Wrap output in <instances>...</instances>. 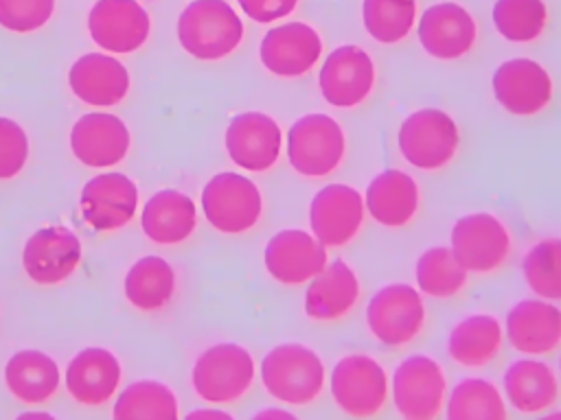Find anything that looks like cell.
<instances>
[{
  "label": "cell",
  "instance_id": "obj_18",
  "mask_svg": "<svg viewBox=\"0 0 561 420\" xmlns=\"http://www.w3.org/2000/svg\"><path fill=\"white\" fill-rule=\"evenodd\" d=\"M504 335L522 354H550L561 346V308L543 298L522 300L506 313Z\"/></svg>",
  "mask_w": 561,
  "mask_h": 420
},
{
  "label": "cell",
  "instance_id": "obj_9",
  "mask_svg": "<svg viewBox=\"0 0 561 420\" xmlns=\"http://www.w3.org/2000/svg\"><path fill=\"white\" fill-rule=\"evenodd\" d=\"M390 389L392 402L405 420H434L445 405L447 376L436 359L412 354L397 365Z\"/></svg>",
  "mask_w": 561,
  "mask_h": 420
},
{
  "label": "cell",
  "instance_id": "obj_33",
  "mask_svg": "<svg viewBox=\"0 0 561 420\" xmlns=\"http://www.w3.org/2000/svg\"><path fill=\"white\" fill-rule=\"evenodd\" d=\"M506 402L486 378H462L447 398L449 420H506Z\"/></svg>",
  "mask_w": 561,
  "mask_h": 420
},
{
  "label": "cell",
  "instance_id": "obj_7",
  "mask_svg": "<svg viewBox=\"0 0 561 420\" xmlns=\"http://www.w3.org/2000/svg\"><path fill=\"white\" fill-rule=\"evenodd\" d=\"M370 335L390 348L412 343L425 326V304L421 293L405 282L381 287L366 306Z\"/></svg>",
  "mask_w": 561,
  "mask_h": 420
},
{
  "label": "cell",
  "instance_id": "obj_27",
  "mask_svg": "<svg viewBox=\"0 0 561 420\" xmlns=\"http://www.w3.org/2000/svg\"><path fill=\"white\" fill-rule=\"evenodd\" d=\"M504 394L519 413H541L559 398L554 370L537 359H517L504 372Z\"/></svg>",
  "mask_w": 561,
  "mask_h": 420
},
{
  "label": "cell",
  "instance_id": "obj_13",
  "mask_svg": "<svg viewBox=\"0 0 561 420\" xmlns=\"http://www.w3.org/2000/svg\"><path fill=\"white\" fill-rule=\"evenodd\" d=\"M366 214L364 197L348 184L322 186L309 206L311 234L324 247H344L362 230Z\"/></svg>",
  "mask_w": 561,
  "mask_h": 420
},
{
  "label": "cell",
  "instance_id": "obj_17",
  "mask_svg": "<svg viewBox=\"0 0 561 420\" xmlns=\"http://www.w3.org/2000/svg\"><path fill=\"white\" fill-rule=\"evenodd\" d=\"M423 50L443 61L465 57L478 37L473 15L458 2H438L423 11L416 26Z\"/></svg>",
  "mask_w": 561,
  "mask_h": 420
},
{
  "label": "cell",
  "instance_id": "obj_42",
  "mask_svg": "<svg viewBox=\"0 0 561 420\" xmlns=\"http://www.w3.org/2000/svg\"><path fill=\"white\" fill-rule=\"evenodd\" d=\"M256 418H283V420H294L296 416L289 409H263L256 413Z\"/></svg>",
  "mask_w": 561,
  "mask_h": 420
},
{
  "label": "cell",
  "instance_id": "obj_39",
  "mask_svg": "<svg viewBox=\"0 0 561 420\" xmlns=\"http://www.w3.org/2000/svg\"><path fill=\"white\" fill-rule=\"evenodd\" d=\"M28 155V140L24 129L11 118L0 116V179L18 175Z\"/></svg>",
  "mask_w": 561,
  "mask_h": 420
},
{
  "label": "cell",
  "instance_id": "obj_8",
  "mask_svg": "<svg viewBox=\"0 0 561 420\" xmlns=\"http://www.w3.org/2000/svg\"><path fill=\"white\" fill-rule=\"evenodd\" d=\"M254 381V359L239 343L206 348L193 365V387L206 402H234Z\"/></svg>",
  "mask_w": 561,
  "mask_h": 420
},
{
  "label": "cell",
  "instance_id": "obj_41",
  "mask_svg": "<svg viewBox=\"0 0 561 420\" xmlns=\"http://www.w3.org/2000/svg\"><path fill=\"white\" fill-rule=\"evenodd\" d=\"M186 418H188V420H193V418H219V420H230L232 416L226 413V411H219V409H197V411H191Z\"/></svg>",
  "mask_w": 561,
  "mask_h": 420
},
{
  "label": "cell",
  "instance_id": "obj_21",
  "mask_svg": "<svg viewBox=\"0 0 561 420\" xmlns=\"http://www.w3.org/2000/svg\"><path fill=\"white\" fill-rule=\"evenodd\" d=\"M136 206V184L123 173L96 175L81 190L83 219L99 232L118 230L129 223Z\"/></svg>",
  "mask_w": 561,
  "mask_h": 420
},
{
  "label": "cell",
  "instance_id": "obj_2",
  "mask_svg": "<svg viewBox=\"0 0 561 420\" xmlns=\"http://www.w3.org/2000/svg\"><path fill=\"white\" fill-rule=\"evenodd\" d=\"M182 48L202 61H217L237 50L243 22L226 0H193L178 18Z\"/></svg>",
  "mask_w": 561,
  "mask_h": 420
},
{
  "label": "cell",
  "instance_id": "obj_36",
  "mask_svg": "<svg viewBox=\"0 0 561 420\" xmlns=\"http://www.w3.org/2000/svg\"><path fill=\"white\" fill-rule=\"evenodd\" d=\"M416 20V0H364L362 22L366 33L379 44L405 39Z\"/></svg>",
  "mask_w": 561,
  "mask_h": 420
},
{
  "label": "cell",
  "instance_id": "obj_16",
  "mask_svg": "<svg viewBox=\"0 0 561 420\" xmlns=\"http://www.w3.org/2000/svg\"><path fill=\"white\" fill-rule=\"evenodd\" d=\"M263 262L276 282L305 284L324 269L329 254L313 234L298 228H285L267 241Z\"/></svg>",
  "mask_w": 561,
  "mask_h": 420
},
{
  "label": "cell",
  "instance_id": "obj_37",
  "mask_svg": "<svg viewBox=\"0 0 561 420\" xmlns=\"http://www.w3.org/2000/svg\"><path fill=\"white\" fill-rule=\"evenodd\" d=\"M522 273L537 298L561 302V238L537 241L522 260Z\"/></svg>",
  "mask_w": 561,
  "mask_h": 420
},
{
  "label": "cell",
  "instance_id": "obj_6",
  "mask_svg": "<svg viewBox=\"0 0 561 420\" xmlns=\"http://www.w3.org/2000/svg\"><path fill=\"white\" fill-rule=\"evenodd\" d=\"M202 210L208 223L224 234H241L256 225L263 212L259 186L239 173L213 175L202 190Z\"/></svg>",
  "mask_w": 561,
  "mask_h": 420
},
{
  "label": "cell",
  "instance_id": "obj_1",
  "mask_svg": "<svg viewBox=\"0 0 561 420\" xmlns=\"http://www.w3.org/2000/svg\"><path fill=\"white\" fill-rule=\"evenodd\" d=\"M265 392L291 407L311 405L324 389L327 372L318 352L305 343L289 341L272 348L261 361Z\"/></svg>",
  "mask_w": 561,
  "mask_h": 420
},
{
  "label": "cell",
  "instance_id": "obj_26",
  "mask_svg": "<svg viewBox=\"0 0 561 420\" xmlns=\"http://www.w3.org/2000/svg\"><path fill=\"white\" fill-rule=\"evenodd\" d=\"M121 381L118 359L105 348L81 350L66 370V387L81 405L96 407L112 398Z\"/></svg>",
  "mask_w": 561,
  "mask_h": 420
},
{
  "label": "cell",
  "instance_id": "obj_35",
  "mask_svg": "<svg viewBox=\"0 0 561 420\" xmlns=\"http://www.w3.org/2000/svg\"><path fill=\"white\" fill-rule=\"evenodd\" d=\"M491 18L504 39L528 44L543 33L548 7L543 0H495Z\"/></svg>",
  "mask_w": 561,
  "mask_h": 420
},
{
  "label": "cell",
  "instance_id": "obj_38",
  "mask_svg": "<svg viewBox=\"0 0 561 420\" xmlns=\"http://www.w3.org/2000/svg\"><path fill=\"white\" fill-rule=\"evenodd\" d=\"M55 11V0H0V26L31 33L44 26Z\"/></svg>",
  "mask_w": 561,
  "mask_h": 420
},
{
  "label": "cell",
  "instance_id": "obj_19",
  "mask_svg": "<svg viewBox=\"0 0 561 420\" xmlns=\"http://www.w3.org/2000/svg\"><path fill=\"white\" fill-rule=\"evenodd\" d=\"M81 260V243L64 225H48L28 236L22 265L26 276L37 284H57L66 280Z\"/></svg>",
  "mask_w": 561,
  "mask_h": 420
},
{
  "label": "cell",
  "instance_id": "obj_20",
  "mask_svg": "<svg viewBox=\"0 0 561 420\" xmlns=\"http://www.w3.org/2000/svg\"><path fill=\"white\" fill-rule=\"evenodd\" d=\"M88 28L94 44L107 52H131L149 35V15L136 0H96Z\"/></svg>",
  "mask_w": 561,
  "mask_h": 420
},
{
  "label": "cell",
  "instance_id": "obj_15",
  "mask_svg": "<svg viewBox=\"0 0 561 420\" xmlns=\"http://www.w3.org/2000/svg\"><path fill=\"white\" fill-rule=\"evenodd\" d=\"M283 147L278 122L263 112L237 114L226 129V151L230 160L250 173L270 171Z\"/></svg>",
  "mask_w": 561,
  "mask_h": 420
},
{
  "label": "cell",
  "instance_id": "obj_3",
  "mask_svg": "<svg viewBox=\"0 0 561 420\" xmlns=\"http://www.w3.org/2000/svg\"><path fill=\"white\" fill-rule=\"evenodd\" d=\"M346 136L327 114H305L287 131L289 166L302 177H327L344 160Z\"/></svg>",
  "mask_w": 561,
  "mask_h": 420
},
{
  "label": "cell",
  "instance_id": "obj_30",
  "mask_svg": "<svg viewBox=\"0 0 561 420\" xmlns=\"http://www.w3.org/2000/svg\"><path fill=\"white\" fill-rule=\"evenodd\" d=\"M4 381L18 400L37 405L57 392L59 368L48 354L39 350H20L7 361Z\"/></svg>",
  "mask_w": 561,
  "mask_h": 420
},
{
  "label": "cell",
  "instance_id": "obj_5",
  "mask_svg": "<svg viewBox=\"0 0 561 420\" xmlns=\"http://www.w3.org/2000/svg\"><path fill=\"white\" fill-rule=\"evenodd\" d=\"M329 389L340 411L353 418L381 413L388 400V376L383 365L368 354L342 357L329 376Z\"/></svg>",
  "mask_w": 561,
  "mask_h": 420
},
{
  "label": "cell",
  "instance_id": "obj_44",
  "mask_svg": "<svg viewBox=\"0 0 561 420\" xmlns=\"http://www.w3.org/2000/svg\"><path fill=\"white\" fill-rule=\"evenodd\" d=\"M548 418H550V420H552V418H561V413H550Z\"/></svg>",
  "mask_w": 561,
  "mask_h": 420
},
{
  "label": "cell",
  "instance_id": "obj_28",
  "mask_svg": "<svg viewBox=\"0 0 561 420\" xmlns=\"http://www.w3.org/2000/svg\"><path fill=\"white\" fill-rule=\"evenodd\" d=\"M142 232L158 245L186 241L197 223V210L188 195L167 188L156 192L142 208Z\"/></svg>",
  "mask_w": 561,
  "mask_h": 420
},
{
  "label": "cell",
  "instance_id": "obj_24",
  "mask_svg": "<svg viewBox=\"0 0 561 420\" xmlns=\"http://www.w3.org/2000/svg\"><path fill=\"white\" fill-rule=\"evenodd\" d=\"M68 83L72 94L83 103L110 107L125 98L129 90V74L118 59L101 52H88L72 63Z\"/></svg>",
  "mask_w": 561,
  "mask_h": 420
},
{
  "label": "cell",
  "instance_id": "obj_11",
  "mask_svg": "<svg viewBox=\"0 0 561 420\" xmlns=\"http://www.w3.org/2000/svg\"><path fill=\"white\" fill-rule=\"evenodd\" d=\"M375 77L377 72L370 55L355 44H344L327 55L318 74V85L329 105L351 109L370 96Z\"/></svg>",
  "mask_w": 561,
  "mask_h": 420
},
{
  "label": "cell",
  "instance_id": "obj_31",
  "mask_svg": "<svg viewBox=\"0 0 561 420\" xmlns=\"http://www.w3.org/2000/svg\"><path fill=\"white\" fill-rule=\"evenodd\" d=\"M175 289V273L160 256H142L125 276V295L140 311L162 308Z\"/></svg>",
  "mask_w": 561,
  "mask_h": 420
},
{
  "label": "cell",
  "instance_id": "obj_25",
  "mask_svg": "<svg viewBox=\"0 0 561 420\" xmlns=\"http://www.w3.org/2000/svg\"><path fill=\"white\" fill-rule=\"evenodd\" d=\"M364 206L379 225L392 230L403 228L419 210V186L405 171L386 168L370 179L364 192Z\"/></svg>",
  "mask_w": 561,
  "mask_h": 420
},
{
  "label": "cell",
  "instance_id": "obj_22",
  "mask_svg": "<svg viewBox=\"0 0 561 420\" xmlns=\"http://www.w3.org/2000/svg\"><path fill=\"white\" fill-rule=\"evenodd\" d=\"M70 147L75 158L85 166H112L125 158L129 149V131L114 114H83L70 131Z\"/></svg>",
  "mask_w": 561,
  "mask_h": 420
},
{
  "label": "cell",
  "instance_id": "obj_10",
  "mask_svg": "<svg viewBox=\"0 0 561 420\" xmlns=\"http://www.w3.org/2000/svg\"><path fill=\"white\" fill-rule=\"evenodd\" d=\"M449 247L467 271L493 273L511 254V234L495 214L471 212L454 223Z\"/></svg>",
  "mask_w": 561,
  "mask_h": 420
},
{
  "label": "cell",
  "instance_id": "obj_14",
  "mask_svg": "<svg viewBox=\"0 0 561 420\" xmlns=\"http://www.w3.org/2000/svg\"><path fill=\"white\" fill-rule=\"evenodd\" d=\"M322 57V39L318 31L305 22H285L272 26L259 46L263 68L276 77H302Z\"/></svg>",
  "mask_w": 561,
  "mask_h": 420
},
{
  "label": "cell",
  "instance_id": "obj_12",
  "mask_svg": "<svg viewBox=\"0 0 561 420\" xmlns=\"http://www.w3.org/2000/svg\"><path fill=\"white\" fill-rule=\"evenodd\" d=\"M493 96L502 109L513 116H535L552 101V77L528 57H515L500 63L491 77Z\"/></svg>",
  "mask_w": 561,
  "mask_h": 420
},
{
  "label": "cell",
  "instance_id": "obj_43",
  "mask_svg": "<svg viewBox=\"0 0 561 420\" xmlns=\"http://www.w3.org/2000/svg\"><path fill=\"white\" fill-rule=\"evenodd\" d=\"M20 418H48V420H50L53 416H50V413H39V411H31V413H22Z\"/></svg>",
  "mask_w": 561,
  "mask_h": 420
},
{
  "label": "cell",
  "instance_id": "obj_40",
  "mask_svg": "<svg viewBox=\"0 0 561 420\" xmlns=\"http://www.w3.org/2000/svg\"><path fill=\"white\" fill-rule=\"evenodd\" d=\"M237 2L241 11L259 24H270L274 20L287 18L298 7V0H237Z\"/></svg>",
  "mask_w": 561,
  "mask_h": 420
},
{
  "label": "cell",
  "instance_id": "obj_29",
  "mask_svg": "<svg viewBox=\"0 0 561 420\" xmlns=\"http://www.w3.org/2000/svg\"><path fill=\"white\" fill-rule=\"evenodd\" d=\"M502 343L504 330L500 322L489 313H476L451 328L447 337V352L458 365L480 370L500 354Z\"/></svg>",
  "mask_w": 561,
  "mask_h": 420
},
{
  "label": "cell",
  "instance_id": "obj_34",
  "mask_svg": "<svg viewBox=\"0 0 561 420\" xmlns=\"http://www.w3.org/2000/svg\"><path fill=\"white\" fill-rule=\"evenodd\" d=\"M116 420L149 418V420H175L178 398L175 394L158 381H136L114 402Z\"/></svg>",
  "mask_w": 561,
  "mask_h": 420
},
{
  "label": "cell",
  "instance_id": "obj_23",
  "mask_svg": "<svg viewBox=\"0 0 561 420\" xmlns=\"http://www.w3.org/2000/svg\"><path fill=\"white\" fill-rule=\"evenodd\" d=\"M359 293L362 287L357 273L348 267V262L335 258L309 280L302 308L313 322H335L353 311Z\"/></svg>",
  "mask_w": 561,
  "mask_h": 420
},
{
  "label": "cell",
  "instance_id": "obj_32",
  "mask_svg": "<svg viewBox=\"0 0 561 420\" xmlns=\"http://www.w3.org/2000/svg\"><path fill=\"white\" fill-rule=\"evenodd\" d=\"M469 282V271L458 262L451 247H430L416 260V287L434 300L456 298Z\"/></svg>",
  "mask_w": 561,
  "mask_h": 420
},
{
  "label": "cell",
  "instance_id": "obj_4",
  "mask_svg": "<svg viewBox=\"0 0 561 420\" xmlns=\"http://www.w3.org/2000/svg\"><path fill=\"white\" fill-rule=\"evenodd\" d=\"M397 144L408 164L421 171H440L458 153L460 131L456 120L436 107L412 112L399 127Z\"/></svg>",
  "mask_w": 561,
  "mask_h": 420
}]
</instances>
